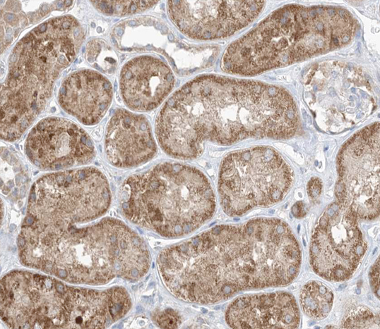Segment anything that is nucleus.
<instances>
[{
  "instance_id": "nucleus-1",
  "label": "nucleus",
  "mask_w": 380,
  "mask_h": 329,
  "mask_svg": "<svg viewBox=\"0 0 380 329\" xmlns=\"http://www.w3.org/2000/svg\"><path fill=\"white\" fill-rule=\"evenodd\" d=\"M301 250L275 218L219 225L170 246L157 263L167 290L183 301L211 304L245 290L282 287L299 274Z\"/></svg>"
},
{
  "instance_id": "nucleus-2",
  "label": "nucleus",
  "mask_w": 380,
  "mask_h": 329,
  "mask_svg": "<svg viewBox=\"0 0 380 329\" xmlns=\"http://www.w3.org/2000/svg\"><path fill=\"white\" fill-rule=\"evenodd\" d=\"M292 95L284 88L214 74L185 83L155 121L159 145L170 156L193 159L206 142L230 145L249 139H287L300 128Z\"/></svg>"
},
{
  "instance_id": "nucleus-3",
  "label": "nucleus",
  "mask_w": 380,
  "mask_h": 329,
  "mask_svg": "<svg viewBox=\"0 0 380 329\" xmlns=\"http://www.w3.org/2000/svg\"><path fill=\"white\" fill-rule=\"evenodd\" d=\"M62 225L23 222L18 255L25 266L64 282L100 285L116 278L135 282L148 271L145 241L114 218Z\"/></svg>"
},
{
  "instance_id": "nucleus-4",
  "label": "nucleus",
  "mask_w": 380,
  "mask_h": 329,
  "mask_svg": "<svg viewBox=\"0 0 380 329\" xmlns=\"http://www.w3.org/2000/svg\"><path fill=\"white\" fill-rule=\"evenodd\" d=\"M359 27L340 6L285 5L232 42L220 68L241 76L259 75L345 46Z\"/></svg>"
},
{
  "instance_id": "nucleus-5",
  "label": "nucleus",
  "mask_w": 380,
  "mask_h": 329,
  "mask_svg": "<svg viewBox=\"0 0 380 329\" xmlns=\"http://www.w3.org/2000/svg\"><path fill=\"white\" fill-rule=\"evenodd\" d=\"M85 29L71 15L52 18L12 49L1 87V138L18 140L46 107L60 73L75 59Z\"/></svg>"
},
{
  "instance_id": "nucleus-6",
  "label": "nucleus",
  "mask_w": 380,
  "mask_h": 329,
  "mask_svg": "<svg viewBox=\"0 0 380 329\" xmlns=\"http://www.w3.org/2000/svg\"><path fill=\"white\" fill-rule=\"evenodd\" d=\"M122 287L98 290L16 270L1 280V317L12 328H105L131 309Z\"/></svg>"
},
{
  "instance_id": "nucleus-7",
  "label": "nucleus",
  "mask_w": 380,
  "mask_h": 329,
  "mask_svg": "<svg viewBox=\"0 0 380 329\" xmlns=\"http://www.w3.org/2000/svg\"><path fill=\"white\" fill-rule=\"evenodd\" d=\"M119 204L127 220L166 238L196 230L216 208L206 175L195 167L172 162L129 177L120 188Z\"/></svg>"
},
{
  "instance_id": "nucleus-8",
  "label": "nucleus",
  "mask_w": 380,
  "mask_h": 329,
  "mask_svg": "<svg viewBox=\"0 0 380 329\" xmlns=\"http://www.w3.org/2000/svg\"><path fill=\"white\" fill-rule=\"evenodd\" d=\"M304 100L319 128L344 132L363 121L376 106L367 73L350 63L326 61L308 68L303 77Z\"/></svg>"
},
{
  "instance_id": "nucleus-9",
  "label": "nucleus",
  "mask_w": 380,
  "mask_h": 329,
  "mask_svg": "<svg viewBox=\"0 0 380 329\" xmlns=\"http://www.w3.org/2000/svg\"><path fill=\"white\" fill-rule=\"evenodd\" d=\"M105 175L94 167L42 175L32 185L24 222L62 225L99 219L111 204Z\"/></svg>"
},
{
  "instance_id": "nucleus-10",
  "label": "nucleus",
  "mask_w": 380,
  "mask_h": 329,
  "mask_svg": "<svg viewBox=\"0 0 380 329\" xmlns=\"http://www.w3.org/2000/svg\"><path fill=\"white\" fill-rule=\"evenodd\" d=\"M293 180L291 167L274 149L259 146L227 155L221 163L218 191L223 211L242 216L281 201Z\"/></svg>"
},
{
  "instance_id": "nucleus-11",
  "label": "nucleus",
  "mask_w": 380,
  "mask_h": 329,
  "mask_svg": "<svg viewBox=\"0 0 380 329\" xmlns=\"http://www.w3.org/2000/svg\"><path fill=\"white\" fill-rule=\"evenodd\" d=\"M379 122L362 128L337 156V202L364 220L379 215Z\"/></svg>"
},
{
  "instance_id": "nucleus-12",
  "label": "nucleus",
  "mask_w": 380,
  "mask_h": 329,
  "mask_svg": "<svg viewBox=\"0 0 380 329\" xmlns=\"http://www.w3.org/2000/svg\"><path fill=\"white\" fill-rule=\"evenodd\" d=\"M366 250L357 218L337 201L331 204L311 240L310 262L314 272L327 280H346L357 268Z\"/></svg>"
},
{
  "instance_id": "nucleus-13",
  "label": "nucleus",
  "mask_w": 380,
  "mask_h": 329,
  "mask_svg": "<svg viewBox=\"0 0 380 329\" xmlns=\"http://www.w3.org/2000/svg\"><path fill=\"white\" fill-rule=\"evenodd\" d=\"M264 1H167L174 26L187 37L215 40L230 37L253 22Z\"/></svg>"
},
{
  "instance_id": "nucleus-14",
  "label": "nucleus",
  "mask_w": 380,
  "mask_h": 329,
  "mask_svg": "<svg viewBox=\"0 0 380 329\" xmlns=\"http://www.w3.org/2000/svg\"><path fill=\"white\" fill-rule=\"evenodd\" d=\"M28 160L44 170H59L90 163L95 149L89 135L75 123L47 117L29 132L25 142Z\"/></svg>"
},
{
  "instance_id": "nucleus-15",
  "label": "nucleus",
  "mask_w": 380,
  "mask_h": 329,
  "mask_svg": "<svg viewBox=\"0 0 380 329\" xmlns=\"http://www.w3.org/2000/svg\"><path fill=\"white\" fill-rule=\"evenodd\" d=\"M175 78L171 68L151 55L128 61L119 74V92L124 104L136 112L158 108L171 93Z\"/></svg>"
},
{
  "instance_id": "nucleus-16",
  "label": "nucleus",
  "mask_w": 380,
  "mask_h": 329,
  "mask_svg": "<svg viewBox=\"0 0 380 329\" xmlns=\"http://www.w3.org/2000/svg\"><path fill=\"white\" fill-rule=\"evenodd\" d=\"M105 151L108 162L120 168L136 167L151 160L157 146L146 117L117 109L107 125Z\"/></svg>"
},
{
  "instance_id": "nucleus-17",
  "label": "nucleus",
  "mask_w": 380,
  "mask_h": 329,
  "mask_svg": "<svg viewBox=\"0 0 380 329\" xmlns=\"http://www.w3.org/2000/svg\"><path fill=\"white\" fill-rule=\"evenodd\" d=\"M225 321L232 328H297L300 314L290 293L251 294L239 297L229 304Z\"/></svg>"
},
{
  "instance_id": "nucleus-18",
  "label": "nucleus",
  "mask_w": 380,
  "mask_h": 329,
  "mask_svg": "<svg viewBox=\"0 0 380 329\" xmlns=\"http://www.w3.org/2000/svg\"><path fill=\"white\" fill-rule=\"evenodd\" d=\"M112 86L97 71L79 70L62 81L58 101L62 109L85 125L97 124L112 103Z\"/></svg>"
},
{
  "instance_id": "nucleus-19",
  "label": "nucleus",
  "mask_w": 380,
  "mask_h": 329,
  "mask_svg": "<svg viewBox=\"0 0 380 329\" xmlns=\"http://www.w3.org/2000/svg\"><path fill=\"white\" fill-rule=\"evenodd\" d=\"M300 305L310 318L321 320L330 313L333 302V292L322 283L316 280L307 283L301 290Z\"/></svg>"
},
{
  "instance_id": "nucleus-20",
  "label": "nucleus",
  "mask_w": 380,
  "mask_h": 329,
  "mask_svg": "<svg viewBox=\"0 0 380 329\" xmlns=\"http://www.w3.org/2000/svg\"><path fill=\"white\" fill-rule=\"evenodd\" d=\"M1 191L3 194L13 195L14 198L23 196L27 176L18 159L8 150L1 147Z\"/></svg>"
},
{
  "instance_id": "nucleus-21",
  "label": "nucleus",
  "mask_w": 380,
  "mask_h": 329,
  "mask_svg": "<svg viewBox=\"0 0 380 329\" xmlns=\"http://www.w3.org/2000/svg\"><path fill=\"white\" fill-rule=\"evenodd\" d=\"M100 13L107 15L124 16L147 11L158 1H90Z\"/></svg>"
},
{
  "instance_id": "nucleus-22",
  "label": "nucleus",
  "mask_w": 380,
  "mask_h": 329,
  "mask_svg": "<svg viewBox=\"0 0 380 329\" xmlns=\"http://www.w3.org/2000/svg\"><path fill=\"white\" fill-rule=\"evenodd\" d=\"M88 61L98 70L112 73L117 66V56L109 46L101 40H92L87 45Z\"/></svg>"
},
{
  "instance_id": "nucleus-23",
  "label": "nucleus",
  "mask_w": 380,
  "mask_h": 329,
  "mask_svg": "<svg viewBox=\"0 0 380 329\" xmlns=\"http://www.w3.org/2000/svg\"><path fill=\"white\" fill-rule=\"evenodd\" d=\"M343 328H379V316L368 308L360 306L352 309L345 316L342 323Z\"/></svg>"
},
{
  "instance_id": "nucleus-24",
  "label": "nucleus",
  "mask_w": 380,
  "mask_h": 329,
  "mask_svg": "<svg viewBox=\"0 0 380 329\" xmlns=\"http://www.w3.org/2000/svg\"><path fill=\"white\" fill-rule=\"evenodd\" d=\"M154 323L160 328H178L182 322L179 313L172 309L155 311L152 316Z\"/></svg>"
},
{
  "instance_id": "nucleus-25",
  "label": "nucleus",
  "mask_w": 380,
  "mask_h": 329,
  "mask_svg": "<svg viewBox=\"0 0 380 329\" xmlns=\"http://www.w3.org/2000/svg\"><path fill=\"white\" fill-rule=\"evenodd\" d=\"M370 285L375 295L379 298V258L375 261L370 270Z\"/></svg>"
},
{
  "instance_id": "nucleus-26",
  "label": "nucleus",
  "mask_w": 380,
  "mask_h": 329,
  "mask_svg": "<svg viewBox=\"0 0 380 329\" xmlns=\"http://www.w3.org/2000/svg\"><path fill=\"white\" fill-rule=\"evenodd\" d=\"M322 189V183L319 178H311L308 183V194L311 199L317 198L321 192Z\"/></svg>"
},
{
  "instance_id": "nucleus-27",
  "label": "nucleus",
  "mask_w": 380,
  "mask_h": 329,
  "mask_svg": "<svg viewBox=\"0 0 380 329\" xmlns=\"http://www.w3.org/2000/svg\"><path fill=\"white\" fill-rule=\"evenodd\" d=\"M292 213L297 218L303 217L306 214L304 204L298 201L292 207Z\"/></svg>"
},
{
  "instance_id": "nucleus-28",
  "label": "nucleus",
  "mask_w": 380,
  "mask_h": 329,
  "mask_svg": "<svg viewBox=\"0 0 380 329\" xmlns=\"http://www.w3.org/2000/svg\"><path fill=\"white\" fill-rule=\"evenodd\" d=\"M3 210H4V209H3V204H2V201H1V221H3V216H4V215H3Z\"/></svg>"
}]
</instances>
